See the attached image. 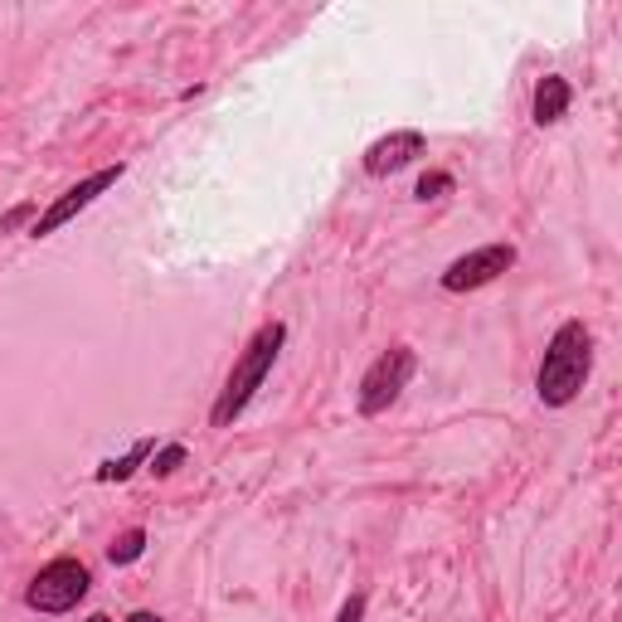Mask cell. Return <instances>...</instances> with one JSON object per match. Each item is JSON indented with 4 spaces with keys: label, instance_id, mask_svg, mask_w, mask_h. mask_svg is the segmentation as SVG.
I'll list each match as a JSON object with an SVG mask.
<instances>
[{
    "label": "cell",
    "instance_id": "obj_1",
    "mask_svg": "<svg viewBox=\"0 0 622 622\" xmlns=\"http://www.w3.org/2000/svg\"><path fill=\"white\" fill-rule=\"evenodd\" d=\"M588 375H593V331L579 321V316H569V321L554 326L550 346H545V360H540L535 370V394L545 409H564V404H574L584 394Z\"/></svg>",
    "mask_w": 622,
    "mask_h": 622
},
{
    "label": "cell",
    "instance_id": "obj_13",
    "mask_svg": "<svg viewBox=\"0 0 622 622\" xmlns=\"http://www.w3.org/2000/svg\"><path fill=\"white\" fill-rule=\"evenodd\" d=\"M336 622H365V593H350L341 603V613H336Z\"/></svg>",
    "mask_w": 622,
    "mask_h": 622
},
{
    "label": "cell",
    "instance_id": "obj_16",
    "mask_svg": "<svg viewBox=\"0 0 622 622\" xmlns=\"http://www.w3.org/2000/svg\"><path fill=\"white\" fill-rule=\"evenodd\" d=\"M88 622H112V618H108V613H93V618H88Z\"/></svg>",
    "mask_w": 622,
    "mask_h": 622
},
{
    "label": "cell",
    "instance_id": "obj_5",
    "mask_svg": "<svg viewBox=\"0 0 622 622\" xmlns=\"http://www.w3.org/2000/svg\"><path fill=\"white\" fill-rule=\"evenodd\" d=\"M516 268V248L511 244H482L472 248V253L452 258L443 268V292H477V287H491L501 273H511Z\"/></svg>",
    "mask_w": 622,
    "mask_h": 622
},
{
    "label": "cell",
    "instance_id": "obj_4",
    "mask_svg": "<svg viewBox=\"0 0 622 622\" xmlns=\"http://www.w3.org/2000/svg\"><path fill=\"white\" fill-rule=\"evenodd\" d=\"M414 370H418V355H414V346H389V350H380V355L370 360V370H365V375H360V389H355V409L365 414V418L384 414V409H389L394 399H399L404 389H409Z\"/></svg>",
    "mask_w": 622,
    "mask_h": 622
},
{
    "label": "cell",
    "instance_id": "obj_9",
    "mask_svg": "<svg viewBox=\"0 0 622 622\" xmlns=\"http://www.w3.org/2000/svg\"><path fill=\"white\" fill-rule=\"evenodd\" d=\"M151 452H156V443H151V438H137V443H132L127 452H122V457H108L103 467L93 472V477H98V482H127L132 472H137L146 457H151Z\"/></svg>",
    "mask_w": 622,
    "mask_h": 622
},
{
    "label": "cell",
    "instance_id": "obj_2",
    "mask_svg": "<svg viewBox=\"0 0 622 622\" xmlns=\"http://www.w3.org/2000/svg\"><path fill=\"white\" fill-rule=\"evenodd\" d=\"M282 346H287V326H282V321L258 326L253 341L244 346L239 365H234V370H229V380H224L219 399H214V409H210V428H229L234 418H239V414L248 409V404H253V394L263 389V380H268V375H273V365H278Z\"/></svg>",
    "mask_w": 622,
    "mask_h": 622
},
{
    "label": "cell",
    "instance_id": "obj_10",
    "mask_svg": "<svg viewBox=\"0 0 622 622\" xmlns=\"http://www.w3.org/2000/svg\"><path fill=\"white\" fill-rule=\"evenodd\" d=\"M142 554H146V530H142V525H127V530H122V535L108 545V559L117 564V569H127V564H137Z\"/></svg>",
    "mask_w": 622,
    "mask_h": 622
},
{
    "label": "cell",
    "instance_id": "obj_6",
    "mask_svg": "<svg viewBox=\"0 0 622 622\" xmlns=\"http://www.w3.org/2000/svg\"><path fill=\"white\" fill-rule=\"evenodd\" d=\"M122 176H127V166L117 161V166H103V171H93V176H88V180H78L73 190H64V195L54 200V205L44 210V214H39L35 224H30V239H49V234H59L64 224L73 219V214H83V210L93 205L98 195H103V190H112V185H117Z\"/></svg>",
    "mask_w": 622,
    "mask_h": 622
},
{
    "label": "cell",
    "instance_id": "obj_11",
    "mask_svg": "<svg viewBox=\"0 0 622 622\" xmlns=\"http://www.w3.org/2000/svg\"><path fill=\"white\" fill-rule=\"evenodd\" d=\"M185 443H166V448H156L151 457H146V467H151V477H176L180 467H185Z\"/></svg>",
    "mask_w": 622,
    "mask_h": 622
},
{
    "label": "cell",
    "instance_id": "obj_7",
    "mask_svg": "<svg viewBox=\"0 0 622 622\" xmlns=\"http://www.w3.org/2000/svg\"><path fill=\"white\" fill-rule=\"evenodd\" d=\"M418 156H428V137L418 127H399V132H389V137L365 146V176L384 180V176L404 171V166H414Z\"/></svg>",
    "mask_w": 622,
    "mask_h": 622
},
{
    "label": "cell",
    "instance_id": "obj_3",
    "mask_svg": "<svg viewBox=\"0 0 622 622\" xmlns=\"http://www.w3.org/2000/svg\"><path fill=\"white\" fill-rule=\"evenodd\" d=\"M88 588H93L88 564L73 559V554H59V559H49L35 579H30L25 608H35V613H73V608L88 598Z\"/></svg>",
    "mask_w": 622,
    "mask_h": 622
},
{
    "label": "cell",
    "instance_id": "obj_15",
    "mask_svg": "<svg viewBox=\"0 0 622 622\" xmlns=\"http://www.w3.org/2000/svg\"><path fill=\"white\" fill-rule=\"evenodd\" d=\"M25 214H30V205H20V210H10V214H5V229H15V224H20V219H25Z\"/></svg>",
    "mask_w": 622,
    "mask_h": 622
},
{
    "label": "cell",
    "instance_id": "obj_12",
    "mask_svg": "<svg viewBox=\"0 0 622 622\" xmlns=\"http://www.w3.org/2000/svg\"><path fill=\"white\" fill-rule=\"evenodd\" d=\"M457 190V180H452L448 171H428V176H418V185H414V200H443V195H452Z\"/></svg>",
    "mask_w": 622,
    "mask_h": 622
},
{
    "label": "cell",
    "instance_id": "obj_8",
    "mask_svg": "<svg viewBox=\"0 0 622 622\" xmlns=\"http://www.w3.org/2000/svg\"><path fill=\"white\" fill-rule=\"evenodd\" d=\"M574 103V88L564 73H545L535 83V98H530V117H535V127H554V122H564V112Z\"/></svg>",
    "mask_w": 622,
    "mask_h": 622
},
{
    "label": "cell",
    "instance_id": "obj_14",
    "mask_svg": "<svg viewBox=\"0 0 622 622\" xmlns=\"http://www.w3.org/2000/svg\"><path fill=\"white\" fill-rule=\"evenodd\" d=\"M127 622H166V618L151 613V608H137V613H127Z\"/></svg>",
    "mask_w": 622,
    "mask_h": 622
}]
</instances>
